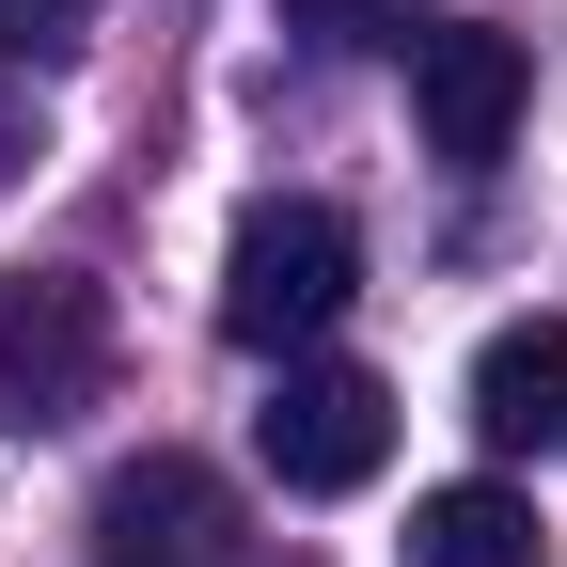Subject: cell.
Instances as JSON below:
<instances>
[{"instance_id":"obj_1","label":"cell","mask_w":567,"mask_h":567,"mask_svg":"<svg viewBox=\"0 0 567 567\" xmlns=\"http://www.w3.org/2000/svg\"><path fill=\"white\" fill-rule=\"evenodd\" d=\"M347 284H363L347 205H252L237 252H221V331L252 347V363H300V347L347 316Z\"/></svg>"},{"instance_id":"obj_2","label":"cell","mask_w":567,"mask_h":567,"mask_svg":"<svg viewBox=\"0 0 567 567\" xmlns=\"http://www.w3.org/2000/svg\"><path fill=\"white\" fill-rule=\"evenodd\" d=\"M111 394V300L80 268H0V425L48 442Z\"/></svg>"},{"instance_id":"obj_3","label":"cell","mask_w":567,"mask_h":567,"mask_svg":"<svg viewBox=\"0 0 567 567\" xmlns=\"http://www.w3.org/2000/svg\"><path fill=\"white\" fill-rule=\"evenodd\" d=\"M252 457L300 488V505L363 488V473L394 457V379H379V363H316V347H300V363L268 379V410H252Z\"/></svg>"},{"instance_id":"obj_4","label":"cell","mask_w":567,"mask_h":567,"mask_svg":"<svg viewBox=\"0 0 567 567\" xmlns=\"http://www.w3.org/2000/svg\"><path fill=\"white\" fill-rule=\"evenodd\" d=\"M520 95H536L520 32H410V111H425V158L488 174V158L520 142Z\"/></svg>"},{"instance_id":"obj_5","label":"cell","mask_w":567,"mask_h":567,"mask_svg":"<svg viewBox=\"0 0 567 567\" xmlns=\"http://www.w3.org/2000/svg\"><path fill=\"white\" fill-rule=\"evenodd\" d=\"M95 567H237V505L205 457H126L95 488Z\"/></svg>"},{"instance_id":"obj_6","label":"cell","mask_w":567,"mask_h":567,"mask_svg":"<svg viewBox=\"0 0 567 567\" xmlns=\"http://www.w3.org/2000/svg\"><path fill=\"white\" fill-rule=\"evenodd\" d=\"M473 442L488 457L567 442V316H505V331L473 347Z\"/></svg>"},{"instance_id":"obj_7","label":"cell","mask_w":567,"mask_h":567,"mask_svg":"<svg viewBox=\"0 0 567 567\" xmlns=\"http://www.w3.org/2000/svg\"><path fill=\"white\" fill-rule=\"evenodd\" d=\"M410 567H536V505H520L505 473L425 488V505H410Z\"/></svg>"},{"instance_id":"obj_8","label":"cell","mask_w":567,"mask_h":567,"mask_svg":"<svg viewBox=\"0 0 567 567\" xmlns=\"http://www.w3.org/2000/svg\"><path fill=\"white\" fill-rule=\"evenodd\" d=\"M32 158H48V95H32V80H17V63H0V189H17V174H32Z\"/></svg>"},{"instance_id":"obj_9","label":"cell","mask_w":567,"mask_h":567,"mask_svg":"<svg viewBox=\"0 0 567 567\" xmlns=\"http://www.w3.org/2000/svg\"><path fill=\"white\" fill-rule=\"evenodd\" d=\"M300 32L316 48H379V32H410V0H300Z\"/></svg>"},{"instance_id":"obj_10","label":"cell","mask_w":567,"mask_h":567,"mask_svg":"<svg viewBox=\"0 0 567 567\" xmlns=\"http://www.w3.org/2000/svg\"><path fill=\"white\" fill-rule=\"evenodd\" d=\"M80 17H95V0H0V63H17V48H80Z\"/></svg>"}]
</instances>
